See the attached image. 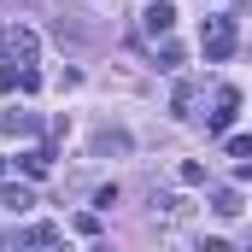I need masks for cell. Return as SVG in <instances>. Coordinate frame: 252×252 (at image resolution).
<instances>
[{"label":"cell","instance_id":"obj_12","mask_svg":"<svg viewBox=\"0 0 252 252\" xmlns=\"http://www.w3.org/2000/svg\"><path fill=\"white\" fill-rule=\"evenodd\" d=\"M176 182H182V188H205V164H199V158H182Z\"/></svg>","mask_w":252,"mask_h":252},{"label":"cell","instance_id":"obj_14","mask_svg":"<svg viewBox=\"0 0 252 252\" xmlns=\"http://www.w3.org/2000/svg\"><path fill=\"white\" fill-rule=\"evenodd\" d=\"M229 158H241V164H252V135H229Z\"/></svg>","mask_w":252,"mask_h":252},{"label":"cell","instance_id":"obj_10","mask_svg":"<svg viewBox=\"0 0 252 252\" xmlns=\"http://www.w3.org/2000/svg\"><path fill=\"white\" fill-rule=\"evenodd\" d=\"M193 100H199V82H176V94H170V112H176V118H193Z\"/></svg>","mask_w":252,"mask_h":252},{"label":"cell","instance_id":"obj_1","mask_svg":"<svg viewBox=\"0 0 252 252\" xmlns=\"http://www.w3.org/2000/svg\"><path fill=\"white\" fill-rule=\"evenodd\" d=\"M35 53H41V41H35L30 24H6L0 30V59L6 64H35Z\"/></svg>","mask_w":252,"mask_h":252},{"label":"cell","instance_id":"obj_9","mask_svg":"<svg viewBox=\"0 0 252 252\" xmlns=\"http://www.w3.org/2000/svg\"><path fill=\"white\" fill-rule=\"evenodd\" d=\"M0 205H6V211H30V205H35V193L24 188V182H6V188H0Z\"/></svg>","mask_w":252,"mask_h":252},{"label":"cell","instance_id":"obj_3","mask_svg":"<svg viewBox=\"0 0 252 252\" xmlns=\"http://www.w3.org/2000/svg\"><path fill=\"white\" fill-rule=\"evenodd\" d=\"M141 30H147L153 41H164V35L176 30V6H170V0H153V6L141 12Z\"/></svg>","mask_w":252,"mask_h":252},{"label":"cell","instance_id":"obj_15","mask_svg":"<svg viewBox=\"0 0 252 252\" xmlns=\"http://www.w3.org/2000/svg\"><path fill=\"white\" fill-rule=\"evenodd\" d=\"M153 205H158V217H176V211H182V199H176V193H153Z\"/></svg>","mask_w":252,"mask_h":252},{"label":"cell","instance_id":"obj_8","mask_svg":"<svg viewBox=\"0 0 252 252\" xmlns=\"http://www.w3.org/2000/svg\"><path fill=\"white\" fill-rule=\"evenodd\" d=\"M241 205H247L241 188H217V193H211V211H217V217H241Z\"/></svg>","mask_w":252,"mask_h":252},{"label":"cell","instance_id":"obj_13","mask_svg":"<svg viewBox=\"0 0 252 252\" xmlns=\"http://www.w3.org/2000/svg\"><path fill=\"white\" fill-rule=\"evenodd\" d=\"M176 64H182V47L164 35V41H158V70H176Z\"/></svg>","mask_w":252,"mask_h":252},{"label":"cell","instance_id":"obj_2","mask_svg":"<svg viewBox=\"0 0 252 252\" xmlns=\"http://www.w3.org/2000/svg\"><path fill=\"white\" fill-rule=\"evenodd\" d=\"M199 47H205V64H223L229 53H235V18H205Z\"/></svg>","mask_w":252,"mask_h":252},{"label":"cell","instance_id":"obj_7","mask_svg":"<svg viewBox=\"0 0 252 252\" xmlns=\"http://www.w3.org/2000/svg\"><path fill=\"white\" fill-rule=\"evenodd\" d=\"M118 153H129V135L124 129H100L94 135V158H118Z\"/></svg>","mask_w":252,"mask_h":252},{"label":"cell","instance_id":"obj_6","mask_svg":"<svg viewBox=\"0 0 252 252\" xmlns=\"http://www.w3.org/2000/svg\"><path fill=\"white\" fill-rule=\"evenodd\" d=\"M18 170H24V176H35V182H41V176H47V170H53V147H30V153H24V158H18Z\"/></svg>","mask_w":252,"mask_h":252},{"label":"cell","instance_id":"obj_4","mask_svg":"<svg viewBox=\"0 0 252 252\" xmlns=\"http://www.w3.org/2000/svg\"><path fill=\"white\" fill-rule=\"evenodd\" d=\"M0 88H6V94H35V88H41V70H35V64H6V70H0Z\"/></svg>","mask_w":252,"mask_h":252},{"label":"cell","instance_id":"obj_17","mask_svg":"<svg viewBox=\"0 0 252 252\" xmlns=\"http://www.w3.org/2000/svg\"><path fill=\"white\" fill-rule=\"evenodd\" d=\"M0 176H6V158H0Z\"/></svg>","mask_w":252,"mask_h":252},{"label":"cell","instance_id":"obj_16","mask_svg":"<svg viewBox=\"0 0 252 252\" xmlns=\"http://www.w3.org/2000/svg\"><path fill=\"white\" fill-rule=\"evenodd\" d=\"M199 252H235L229 241H199Z\"/></svg>","mask_w":252,"mask_h":252},{"label":"cell","instance_id":"obj_11","mask_svg":"<svg viewBox=\"0 0 252 252\" xmlns=\"http://www.w3.org/2000/svg\"><path fill=\"white\" fill-rule=\"evenodd\" d=\"M30 129H35L30 112H0V135H30Z\"/></svg>","mask_w":252,"mask_h":252},{"label":"cell","instance_id":"obj_5","mask_svg":"<svg viewBox=\"0 0 252 252\" xmlns=\"http://www.w3.org/2000/svg\"><path fill=\"white\" fill-rule=\"evenodd\" d=\"M235 112H241V94H235V88H217V112L205 118V129H211V135H223V129L235 124Z\"/></svg>","mask_w":252,"mask_h":252}]
</instances>
